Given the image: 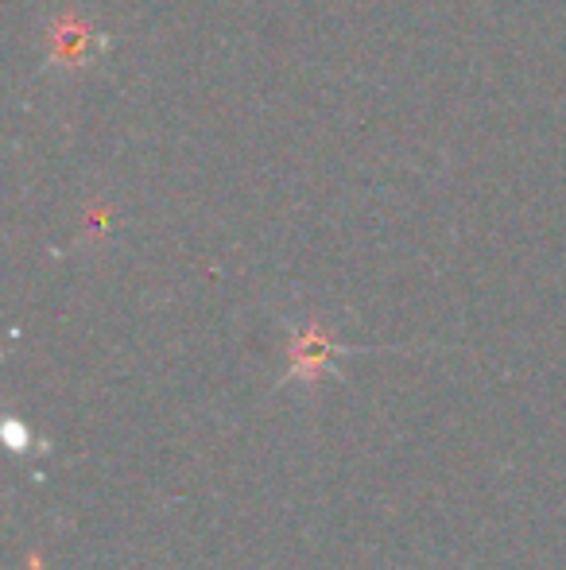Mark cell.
<instances>
[{
    "label": "cell",
    "mask_w": 566,
    "mask_h": 570,
    "mask_svg": "<svg viewBox=\"0 0 566 570\" xmlns=\"http://www.w3.org/2000/svg\"><path fill=\"white\" fill-rule=\"evenodd\" d=\"M4 435H8V446H12V450H24V443H28V431L20 427V419H8V423H4Z\"/></svg>",
    "instance_id": "2"
},
{
    "label": "cell",
    "mask_w": 566,
    "mask_h": 570,
    "mask_svg": "<svg viewBox=\"0 0 566 570\" xmlns=\"http://www.w3.org/2000/svg\"><path fill=\"white\" fill-rule=\"evenodd\" d=\"M346 353H361V349L334 342L318 322L291 326V346H287L291 365H287V373L280 377V384H291V380L315 384L322 373H342V369H338V357H346Z\"/></svg>",
    "instance_id": "1"
}]
</instances>
